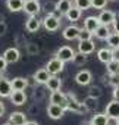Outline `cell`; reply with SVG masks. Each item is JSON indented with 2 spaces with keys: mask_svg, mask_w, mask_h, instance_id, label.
<instances>
[{
  "mask_svg": "<svg viewBox=\"0 0 119 125\" xmlns=\"http://www.w3.org/2000/svg\"><path fill=\"white\" fill-rule=\"evenodd\" d=\"M107 5V0H91V8L94 9H104Z\"/></svg>",
  "mask_w": 119,
  "mask_h": 125,
  "instance_id": "38",
  "label": "cell"
},
{
  "mask_svg": "<svg viewBox=\"0 0 119 125\" xmlns=\"http://www.w3.org/2000/svg\"><path fill=\"white\" fill-rule=\"evenodd\" d=\"M44 12H46V15H56L57 12H56V3H46L44 6ZM41 8V9H43Z\"/></svg>",
  "mask_w": 119,
  "mask_h": 125,
  "instance_id": "37",
  "label": "cell"
},
{
  "mask_svg": "<svg viewBox=\"0 0 119 125\" xmlns=\"http://www.w3.org/2000/svg\"><path fill=\"white\" fill-rule=\"evenodd\" d=\"M90 124L91 125H109L110 122H109V118L106 113H96L90 119Z\"/></svg>",
  "mask_w": 119,
  "mask_h": 125,
  "instance_id": "24",
  "label": "cell"
},
{
  "mask_svg": "<svg viewBox=\"0 0 119 125\" xmlns=\"http://www.w3.org/2000/svg\"><path fill=\"white\" fill-rule=\"evenodd\" d=\"M97 59H99L100 62H103V63L107 65L110 60H113V53H112L110 49H100V50L97 52Z\"/></svg>",
  "mask_w": 119,
  "mask_h": 125,
  "instance_id": "20",
  "label": "cell"
},
{
  "mask_svg": "<svg viewBox=\"0 0 119 125\" xmlns=\"http://www.w3.org/2000/svg\"><path fill=\"white\" fill-rule=\"evenodd\" d=\"M3 57H5V60L8 63H16L19 60V57H21V53H19V50L16 47H9V49L5 50Z\"/></svg>",
  "mask_w": 119,
  "mask_h": 125,
  "instance_id": "9",
  "label": "cell"
},
{
  "mask_svg": "<svg viewBox=\"0 0 119 125\" xmlns=\"http://www.w3.org/2000/svg\"><path fill=\"white\" fill-rule=\"evenodd\" d=\"M99 27H100V21H99L97 16H87V18L84 19V28H85L87 31H90V32L94 34Z\"/></svg>",
  "mask_w": 119,
  "mask_h": 125,
  "instance_id": "13",
  "label": "cell"
},
{
  "mask_svg": "<svg viewBox=\"0 0 119 125\" xmlns=\"http://www.w3.org/2000/svg\"><path fill=\"white\" fill-rule=\"evenodd\" d=\"M81 13H82V10H79L77 6H72L66 13H65V16L68 18V21H72V22H75V21H78L79 18H81Z\"/></svg>",
  "mask_w": 119,
  "mask_h": 125,
  "instance_id": "26",
  "label": "cell"
},
{
  "mask_svg": "<svg viewBox=\"0 0 119 125\" xmlns=\"http://www.w3.org/2000/svg\"><path fill=\"white\" fill-rule=\"evenodd\" d=\"M27 53L30 54V56H35V54H38L40 53V47H38V44L37 43H27Z\"/></svg>",
  "mask_w": 119,
  "mask_h": 125,
  "instance_id": "32",
  "label": "cell"
},
{
  "mask_svg": "<svg viewBox=\"0 0 119 125\" xmlns=\"http://www.w3.org/2000/svg\"><path fill=\"white\" fill-rule=\"evenodd\" d=\"M106 115H107V118L109 119H118L119 118V100H112V102H109L107 103V106H106V112H104Z\"/></svg>",
  "mask_w": 119,
  "mask_h": 125,
  "instance_id": "7",
  "label": "cell"
},
{
  "mask_svg": "<svg viewBox=\"0 0 119 125\" xmlns=\"http://www.w3.org/2000/svg\"><path fill=\"white\" fill-rule=\"evenodd\" d=\"M65 110H69V112H74V113H78V115L87 112L84 103H82V102H78L77 97H75V94H72V93L68 94V103H66Z\"/></svg>",
  "mask_w": 119,
  "mask_h": 125,
  "instance_id": "1",
  "label": "cell"
},
{
  "mask_svg": "<svg viewBox=\"0 0 119 125\" xmlns=\"http://www.w3.org/2000/svg\"><path fill=\"white\" fill-rule=\"evenodd\" d=\"M41 27V19H38L37 16H30L25 22V30L28 32H37Z\"/></svg>",
  "mask_w": 119,
  "mask_h": 125,
  "instance_id": "14",
  "label": "cell"
},
{
  "mask_svg": "<svg viewBox=\"0 0 119 125\" xmlns=\"http://www.w3.org/2000/svg\"><path fill=\"white\" fill-rule=\"evenodd\" d=\"M106 41H107V46H109L112 50H113V49H119V34L112 32Z\"/></svg>",
  "mask_w": 119,
  "mask_h": 125,
  "instance_id": "29",
  "label": "cell"
},
{
  "mask_svg": "<svg viewBox=\"0 0 119 125\" xmlns=\"http://www.w3.org/2000/svg\"><path fill=\"white\" fill-rule=\"evenodd\" d=\"M81 125H91V124H90V122H82Z\"/></svg>",
  "mask_w": 119,
  "mask_h": 125,
  "instance_id": "47",
  "label": "cell"
},
{
  "mask_svg": "<svg viewBox=\"0 0 119 125\" xmlns=\"http://www.w3.org/2000/svg\"><path fill=\"white\" fill-rule=\"evenodd\" d=\"M109 125H112V124H109Z\"/></svg>",
  "mask_w": 119,
  "mask_h": 125,
  "instance_id": "51",
  "label": "cell"
},
{
  "mask_svg": "<svg viewBox=\"0 0 119 125\" xmlns=\"http://www.w3.org/2000/svg\"><path fill=\"white\" fill-rule=\"evenodd\" d=\"M6 68H8V62L5 60L3 56H0V72H3Z\"/></svg>",
  "mask_w": 119,
  "mask_h": 125,
  "instance_id": "41",
  "label": "cell"
},
{
  "mask_svg": "<svg viewBox=\"0 0 119 125\" xmlns=\"http://www.w3.org/2000/svg\"><path fill=\"white\" fill-rule=\"evenodd\" d=\"M115 125H119V118H118V119L115 121Z\"/></svg>",
  "mask_w": 119,
  "mask_h": 125,
  "instance_id": "48",
  "label": "cell"
},
{
  "mask_svg": "<svg viewBox=\"0 0 119 125\" xmlns=\"http://www.w3.org/2000/svg\"><path fill=\"white\" fill-rule=\"evenodd\" d=\"M56 57L57 59H60L63 63H66V62H71L74 60L75 57V50L69 46H62V47H59L57 52H56Z\"/></svg>",
  "mask_w": 119,
  "mask_h": 125,
  "instance_id": "3",
  "label": "cell"
},
{
  "mask_svg": "<svg viewBox=\"0 0 119 125\" xmlns=\"http://www.w3.org/2000/svg\"><path fill=\"white\" fill-rule=\"evenodd\" d=\"M37 84H38V83L35 81V78H34V77H28V78H27V85H28V87H31V88H34V90H35Z\"/></svg>",
  "mask_w": 119,
  "mask_h": 125,
  "instance_id": "39",
  "label": "cell"
},
{
  "mask_svg": "<svg viewBox=\"0 0 119 125\" xmlns=\"http://www.w3.org/2000/svg\"><path fill=\"white\" fill-rule=\"evenodd\" d=\"M72 62H74L75 65H78V66H82V65L87 63V56L82 54V53H75V57H74Z\"/></svg>",
  "mask_w": 119,
  "mask_h": 125,
  "instance_id": "34",
  "label": "cell"
},
{
  "mask_svg": "<svg viewBox=\"0 0 119 125\" xmlns=\"http://www.w3.org/2000/svg\"><path fill=\"white\" fill-rule=\"evenodd\" d=\"M25 125H38V122H35V121H28Z\"/></svg>",
  "mask_w": 119,
  "mask_h": 125,
  "instance_id": "45",
  "label": "cell"
},
{
  "mask_svg": "<svg viewBox=\"0 0 119 125\" xmlns=\"http://www.w3.org/2000/svg\"><path fill=\"white\" fill-rule=\"evenodd\" d=\"M72 0H57L56 2V12L57 13H66L71 8H72Z\"/></svg>",
  "mask_w": 119,
  "mask_h": 125,
  "instance_id": "21",
  "label": "cell"
},
{
  "mask_svg": "<svg viewBox=\"0 0 119 125\" xmlns=\"http://www.w3.org/2000/svg\"><path fill=\"white\" fill-rule=\"evenodd\" d=\"M32 77L35 78V81H37L38 84H47V81L50 80V77H51V75L47 72V69H46V68H41V69H38Z\"/></svg>",
  "mask_w": 119,
  "mask_h": 125,
  "instance_id": "22",
  "label": "cell"
},
{
  "mask_svg": "<svg viewBox=\"0 0 119 125\" xmlns=\"http://www.w3.org/2000/svg\"><path fill=\"white\" fill-rule=\"evenodd\" d=\"M24 3L25 0H8L6 6L10 12H19V10H24Z\"/></svg>",
  "mask_w": 119,
  "mask_h": 125,
  "instance_id": "25",
  "label": "cell"
},
{
  "mask_svg": "<svg viewBox=\"0 0 119 125\" xmlns=\"http://www.w3.org/2000/svg\"><path fill=\"white\" fill-rule=\"evenodd\" d=\"M12 93H13V90H12L10 81L6 78H2L0 80V97H10Z\"/></svg>",
  "mask_w": 119,
  "mask_h": 125,
  "instance_id": "17",
  "label": "cell"
},
{
  "mask_svg": "<svg viewBox=\"0 0 119 125\" xmlns=\"http://www.w3.org/2000/svg\"><path fill=\"white\" fill-rule=\"evenodd\" d=\"M2 125H10V124H9V122H6V124H2Z\"/></svg>",
  "mask_w": 119,
  "mask_h": 125,
  "instance_id": "49",
  "label": "cell"
},
{
  "mask_svg": "<svg viewBox=\"0 0 119 125\" xmlns=\"http://www.w3.org/2000/svg\"><path fill=\"white\" fill-rule=\"evenodd\" d=\"M97 18H99V21H100V25L109 27L110 24H113V21H115V18H116V13H115L113 10H106V9H103Z\"/></svg>",
  "mask_w": 119,
  "mask_h": 125,
  "instance_id": "8",
  "label": "cell"
},
{
  "mask_svg": "<svg viewBox=\"0 0 119 125\" xmlns=\"http://www.w3.org/2000/svg\"><path fill=\"white\" fill-rule=\"evenodd\" d=\"M6 32H8V25H6V22L0 24V37H2V35H5Z\"/></svg>",
  "mask_w": 119,
  "mask_h": 125,
  "instance_id": "42",
  "label": "cell"
},
{
  "mask_svg": "<svg viewBox=\"0 0 119 125\" xmlns=\"http://www.w3.org/2000/svg\"><path fill=\"white\" fill-rule=\"evenodd\" d=\"M44 97H46V91L43 88H35L34 90V93H32L34 102H41V100H44Z\"/></svg>",
  "mask_w": 119,
  "mask_h": 125,
  "instance_id": "36",
  "label": "cell"
},
{
  "mask_svg": "<svg viewBox=\"0 0 119 125\" xmlns=\"http://www.w3.org/2000/svg\"><path fill=\"white\" fill-rule=\"evenodd\" d=\"M91 80H93V75H91V72L88 69H82L75 75V81L79 85H88L91 83Z\"/></svg>",
  "mask_w": 119,
  "mask_h": 125,
  "instance_id": "11",
  "label": "cell"
},
{
  "mask_svg": "<svg viewBox=\"0 0 119 125\" xmlns=\"http://www.w3.org/2000/svg\"><path fill=\"white\" fill-rule=\"evenodd\" d=\"M96 49V44L93 40H88V41H79L78 44V53H82V54H91Z\"/></svg>",
  "mask_w": 119,
  "mask_h": 125,
  "instance_id": "16",
  "label": "cell"
},
{
  "mask_svg": "<svg viewBox=\"0 0 119 125\" xmlns=\"http://www.w3.org/2000/svg\"><path fill=\"white\" fill-rule=\"evenodd\" d=\"M106 68H107L109 75H118L119 74V62L113 59V60H110L109 63L106 65Z\"/></svg>",
  "mask_w": 119,
  "mask_h": 125,
  "instance_id": "30",
  "label": "cell"
},
{
  "mask_svg": "<svg viewBox=\"0 0 119 125\" xmlns=\"http://www.w3.org/2000/svg\"><path fill=\"white\" fill-rule=\"evenodd\" d=\"M75 6L79 10H87L91 8V0H75Z\"/></svg>",
  "mask_w": 119,
  "mask_h": 125,
  "instance_id": "33",
  "label": "cell"
},
{
  "mask_svg": "<svg viewBox=\"0 0 119 125\" xmlns=\"http://www.w3.org/2000/svg\"><path fill=\"white\" fill-rule=\"evenodd\" d=\"M5 115V104H3V102L0 100V116H3Z\"/></svg>",
  "mask_w": 119,
  "mask_h": 125,
  "instance_id": "44",
  "label": "cell"
},
{
  "mask_svg": "<svg viewBox=\"0 0 119 125\" xmlns=\"http://www.w3.org/2000/svg\"><path fill=\"white\" fill-rule=\"evenodd\" d=\"M50 103L51 104H57V106H62V107H66L68 94H65L62 91H53L50 94Z\"/></svg>",
  "mask_w": 119,
  "mask_h": 125,
  "instance_id": "6",
  "label": "cell"
},
{
  "mask_svg": "<svg viewBox=\"0 0 119 125\" xmlns=\"http://www.w3.org/2000/svg\"><path fill=\"white\" fill-rule=\"evenodd\" d=\"M84 106H85V109H87V112L88 110H96L97 109V106H99V103H97V99H93V97H90V96H87L85 99H84Z\"/></svg>",
  "mask_w": 119,
  "mask_h": 125,
  "instance_id": "28",
  "label": "cell"
},
{
  "mask_svg": "<svg viewBox=\"0 0 119 125\" xmlns=\"http://www.w3.org/2000/svg\"><path fill=\"white\" fill-rule=\"evenodd\" d=\"M112 53H113V59L119 62V49H113V50H112Z\"/></svg>",
  "mask_w": 119,
  "mask_h": 125,
  "instance_id": "43",
  "label": "cell"
},
{
  "mask_svg": "<svg viewBox=\"0 0 119 125\" xmlns=\"http://www.w3.org/2000/svg\"><path fill=\"white\" fill-rule=\"evenodd\" d=\"M101 94H103V91H101V88L99 87V85H91L90 88H88V96L90 97H93V99H100L101 97Z\"/></svg>",
  "mask_w": 119,
  "mask_h": 125,
  "instance_id": "31",
  "label": "cell"
},
{
  "mask_svg": "<svg viewBox=\"0 0 119 125\" xmlns=\"http://www.w3.org/2000/svg\"><path fill=\"white\" fill-rule=\"evenodd\" d=\"M5 19H6V18H5V15H3V13H0V24H3V22H5Z\"/></svg>",
  "mask_w": 119,
  "mask_h": 125,
  "instance_id": "46",
  "label": "cell"
},
{
  "mask_svg": "<svg viewBox=\"0 0 119 125\" xmlns=\"http://www.w3.org/2000/svg\"><path fill=\"white\" fill-rule=\"evenodd\" d=\"M2 78H3V77H2V72H0V80H2Z\"/></svg>",
  "mask_w": 119,
  "mask_h": 125,
  "instance_id": "50",
  "label": "cell"
},
{
  "mask_svg": "<svg viewBox=\"0 0 119 125\" xmlns=\"http://www.w3.org/2000/svg\"><path fill=\"white\" fill-rule=\"evenodd\" d=\"M93 32H90V31H87L85 28H82L81 31H79V35H78V40L79 41H88V40H93Z\"/></svg>",
  "mask_w": 119,
  "mask_h": 125,
  "instance_id": "35",
  "label": "cell"
},
{
  "mask_svg": "<svg viewBox=\"0 0 119 125\" xmlns=\"http://www.w3.org/2000/svg\"><path fill=\"white\" fill-rule=\"evenodd\" d=\"M46 87L53 93V91H60V87H62V80L59 78L57 75H51L50 80L47 81Z\"/></svg>",
  "mask_w": 119,
  "mask_h": 125,
  "instance_id": "19",
  "label": "cell"
},
{
  "mask_svg": "<svg viewBox=\"0 0 119 125\" xmlns=\"http://www.w3.org/2000/svg\"><path fill=\"white\" fill-rule=\"evenodd\" d=\"M12 84V90L13 91H24L28 85H27V78H22V77H16L10 81Z\"/></svg>",
  "mask_w": 119,
  "mask_h": 125,
  "instance_id": "23",
  "label": "cell"
},
{
  "mask_svg": "<svg viewBox=\"0 0 119 125\" xmlns=\"http://www.w3.org/2000/svg\"><path fill=\"white\" fill-rule=\"evenodd\" d=\"M8 122L10 125H25L28 121H27V115L24 112H12Z\"/></svg>",
  "mask_w": 119,
  "mask_h": 125,
  "instance_id": "12",
  "label": "cell"
},
{
  "mask_svg": "<svg viewBox=\"0 0 119 125\" xmlns=\"http://www.w3.org/2000/svg\"><path fill=\"white\" fill-rule=\"evenodd\" d=\"M24 10L30 16H37V13L41 10V5L38 0H25L24 3Z\"/></svg>",
  "mask_w": 119,
  "mask_h": 125,
  "instance_id": "5",
  "label": "cell"
},
{
  "mask_svg": "<svg viewBox=\"0 0 119 125\" xmlns=\"http://www.w3.org/2000/svg\"><path fill=\"white\" fill-rule=\"evenodd\" d=\"M63 113H65V107H62V106L51 104V103L47 106V115L51 119H60L63 116Z\"/></svg>",
  "mask_w": 119,
  "mask_h": 125,
  "instance_id": "10",
  "label": "cell"
},
{
  "mask_svg": "<svg viewBox=\"0 0 119 125\" xmlns=\"http://www.w3.org/2000/svg\"><path fill=\"white\" fill-rule=\"evenodd\" d=\"M41 24L43 27L50 31V32H54L59 30V27H60V18L56 16V15H46L43 19H41Z\"/></svg>",
  "mask_w": 119,
  "mask_h": 125,
  "instance_id": "2",
  "label": "cell"
},
{
  "mask_svg": "<svg viewBox=\"0 0 119 125\" xmlns=\"http://www.w3.org/2000/svg\"><path fill=\"white\" fill-rule=\"evenodd\" d=\"M9 99H10L12 104H15V106H22L27 103V94L24 91H13Z\"/></svg>",
  "mask_w": 119,
  "mask_h": 125,
  "instance_id": "18",
  "label": "cell"
},
{
  "mask_svg": "<svg viewBox=\"0 0 119 125\" xmlns=\"http://www.w3.org/2000/svg\"><path fill=\"white\" fill-rule=\"evenodd\" d=\"M110 34H112V32H110L109 27H106V25H100V27L96 30V32H94V35H96L99 40H107Z\"/></svg>",
  "mask_w": 119,
  "mask_h": 125,
  "instance_id": "27",
  "label": "cell"
},
{
  "mask_svg": "<svg viewBox=\"0 0 119 125\" xmlns=\"http://www.w3.org/2000/svg\"><path fill=\"white\" fill-rule=\"evenodd\" d=\"M63 68H65V63H63L60 59H57L56 56L53 59H50L47 62V65H46V69H47V72L50 75H57L59 72L63 71Z\"/></svg>",
  "mask_w": 119,
  "mask_h": 125,
  "instance_id": "4",
  "label": "cell"
},
{
  "mask_svg": "<svg viewBox=\"0 0 119 125\" xmlns=\"http://www.w3.org/2000/svg\"><path fill=\"white\" fill-rule=\"evenodd\" d=\"M113 30H115V32L116 34H119V13H116V18H115V21H113Z\"/></svg>",
  "mask_w": 119,
  "mask_h": 125,
  "instance_id": "40",
  "label": "cell"
},
{
  "mask_svg": "<svg viewBox=\"0 0 119 125\" xmlns=\"http://www.w3.org/2000/svg\"><path fill=\"white\" fill-rule=\"evenodd\" d=\"M79 28L77 27V25H68L65 30H63V32H62V35H63V38L65 40H75V38H78V35H79Z\"/></svg>",
  "mask_w": 119,
  "mask_h": 125,
  "instance_id": "15",
  "label": "cell"
}]
</instances>
